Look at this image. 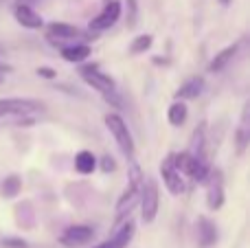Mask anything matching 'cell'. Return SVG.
<instances>
[{"label": "cell", "mask_w": 250, "mask_h": 248, "mask_svg": "<svg viewBox=\"0 0 250 248\" xmlns=\"http://www.w3.org/2000/svg\"><path fill=\"white\" fill-rule=\"evenodd\" d=\"M143 178H145V176H143L141 167L132 163V167H129V185H127V189H125L123 196L119 198V202H117V220H123L125 215L132 213V209L136 207V202L141 200Z\"/></svg>", "instance_id": "cell-1"}, {"label": "cell", "mask_w": 250, "mask_h": 248, "mask_svg": "<svg viewBox=\"0 0 250 248\" xmlns=\"http://www.w3.org/2000/svg\"><path fill=\"white\" fill-rule=\"evenodd\" d=\"M141 209H143V222L145 224H151L158 215V202H160V196H158V183L149 176L143 178V187H141Z\"/></svg>", "instance_id": "cell-2"}, {"label": "cell", "mask_w": 250, "mask_h": 248, "mask_svg": "<svg viewBox=\"0 0 250 248\" xmlns=\"http://www.w3.org/2000/svg\"><path fill=\"white\" fill-rule=\"evenodd\" d=\"M105 125H108V130L112 132V136H114V141H117V145L121 147V152L132 161L134 158V141H132V134H129L127 125H125V121L119 117V114L110 112V114H105Z\"/></svg>", "instance_id": "cell-3"}, {"label": "cell", "mask_w": 250, "mask_h": 248, "mask_svg": "<svg viewBox=\"0 0 250 248\" xmlns=\"http://www.w3.org/2000/svg\"><path fill=\"white\" fill-rule=\"evenodd\" d=\"M207 185V205L211 211L222 209L224 205V174L222 169H208V176L204 180Z\"/></svg>", "instance_id": "cell-4"}, {"label": "cell", "mask_w": 250, "mask_h": 248, "mask_svg": "<svg viewBox=\"0 0 250 248\" xmlns=\"http://www.w3.org/2000/svg\"><path fill=\"white\" fill-rule=\"evenodd\" d=\"M79 75H82V79L88 83V86H92L95 90H99L101 95H105V92H112L114 88H117L114 79L110 77V75L101 73L97 66H82V68H79Z\"/></svg>", "instance_id": "cell-5"}, {"label": "cell", "mask_w": 250, "mask_h": 248, "mask_svg": "<svg viewBox=\"0 0 250 248\" xmlns=\"http://www.w3.org/2000/svg\"><path fill=\"white\" fill-rule=\"evenodd\" d=\"M95 237V228L86 227V224H75V227H68L64 233L60 235V244L66 248H77L83 246Z\"/></svg>", "instance_id": "cell-6"}, {"label": "cell", "mask_w": 250, "mask_h": 248, "mask_svg": "<svg viewBox=\"0 0 250 248\" xmlns=\"http://www.w3.org/2000/svg\"><path fill=\"white\" fill-rule=\"evenodd\" d=\"M42 101L38 99H20V97H13V99H0V117H9V114H29L35 110H42Z\"/></svg>", "instance_id": "cell-7"}, {"label": "cell", "mask_w": 250, "mask_h": 248, "mask_svg": "<svg viewBox=\"0 0 250 248\" xmlns=\"http://www.w3.org/2000/svg\"><path fill=\"white\" fill-rule=\"evenodd\" d=\"M160 174H163V183H165V187L169 189V193L180 196V193L185 191V180H182V174L176 169V165H173V154H169L163 161Z\"/></svg>", "instance_id": "cell-8"}, {"label": "cell", "mask_w": 250, "mask_h": 248, "mask_svg": "<svg viewBox=\"0 0 250 248\" xmlns=\"http://www.w3.org/2000/svg\"><path fill=\"white\" fill-rule=\"evenodd\" d=\"M119 18H121V2H119V0H110V2H105V7L101 9L99 16L90 20V31L110 29Z\"/></svg>", "instance_id": "cell-9"}, {"label": "cell", "mask_w": 250, "mask_h": 248, "mask_svg": "<svg viewBox=\"0 0 250 248\" xmlns=\"http://www.w3.org/2000/svg\"><path fill=\"white\" fill-rule=\"evenodd\" d=\"M217 240H220L217 224L213 222V220L200 215V218H198V242H200V246H202V248H211V246L217 244Z\"/></svg>", "instance_id": "cell-10"}, {"label": "cell", "mask_w": 250, "mask_h": 248, "mask_svg": "<svg viewBox=\"0 0 250 248\" xmlns=\"http://www.w3.org/2000/svg\"><path fill=\"white\" fill-rule=\"evenodd\" d=\"M134 233H136V227H134L132 220H127V222H125L108 242H104V244H99L95 248H127V244L132 242V237H134Z\"/></svg>", "instance_id": "cell-11"}, {"label": "cell", "mask_w": 250, "mask_h": 248, "mask_svg": "<svg viewBox=\"0 0 250 248\" xmlns=\"http://www.w3.org/2000/svg\"><path fill=\"white\" fill-rule=\"evenodd\" d=\"M13 16H16V20L20 22L22 26H26V29H42V24H44L42 16H40L38 11H33L29 4H22V2L16 4Z\"/></svg>", "instance_id": "cell-12"}, {"label": "cell", "mask_w": 250, "mask_h": 248, "mask_svg": "<svg viewBox=\"0 0 250 248\" xmlns=\"http://www.w3.org/2000/svg\"><path fill=\"white\" fill-rule=\"evenodd\" d=\"M204 90V79L202 77H191L189 82H185L180 88L176 90V99L185 101V99H198Z\"/></svg>", "instance_id": "cell-13"}, {"label": "cell", "mask_w": 250, "mask_h": 248, "mask_svg": "<svg viewBox=\"0 0 250 248\" xmlns=\"http://www.w3.org/2000/svg\"><path fill=\"white\" fill-rule=\"evenodd\" d=\"M237 48H239V44H233V46L222 48V51L211 60V64H208V70H211V73H220V70H224L226 66H229V62L235 57Z\"/></svg>", "instance_id": "cell-14"}, {"label": "cell", "mask_w": 250, "mask_h": 248, "mask_svg": "<svg viewBox=\"0 0 250 248\" xmlns=\"http://www.w3.org/2000/svg\"><path fill=\"white\" fill-rule=\"evenodd\" d=\"M90 55V46L88 44H73V46L62 48V57L70 64H82L83 60H88Z\"/></svg>", "instance_id": "cell-15"}, {"label": "cell", "mask_w": 250, "mask_h": 248, "mask_svg": "<svg viewBox=\"0 0 250 248\" xmlns=\"http://www.w3.org/2000/svg\"><path fill=\"white\" fill-rule=\"evenodd\" d=\"M235 143H237V154L242 156L246 152L248 143H250V130H248V105L244 108V114H242V121H239V127H237V134H235Z\"/></svg>", "instance_id": "cell-16"}, {"label": "cell", "mask_w": 250, "mask_h": 248, "mask_svg": "<svg viewBox=\"0 0 250 248\" xmlns=\"http://www.w3.org/2000/svg\"><path fill=\"white\" fill-rule=\"evenodd\" d=\"M79 35V29L73 24H64V22H53L48 26V38L51 40H73Z\"/></svg>", "instance_id": "cell-17"}, {"label": "cell", "mask_w": 250, "mask_h": 248, "mask_svg": "<svg viewBox=\"0 0 250 248\" xmlns=\"http://www.w3.org/2000/svg\"><path fill=\"white\" fill-rule=\"evenodd\" d=\"M95 167H97V158H95V154L88 152V149H83V152H79L77 156H75V169H77L79 174L88 176L95 171Z\"/></svg>", "instance_id": "cell-18"}, {"label": "cell", "mask_w": 250, "mask_h": 248, "mask_svg": "<svg viewBox=\"0 0 250 248\" xmlns=\"http://www.w3.org/2000/svg\"><path fill=\"white\" fill-rule=\"evenodd\" d=\"M167 117H169V123H171V125H182V123L187 121V117H189V108L185 105V101L176 99L171 105H169Z\"/></svg>", "instance_id": "cell-19"}, {"label": "cell", "mask_w": 250, "mask_h": 248, "mask_svg": "<svg viewBox=\"0 0 250 248\" xmlns=\"http://www.w3.org/2000/svg\"><path fill=\"white\" fill-rule=\"evenodd\" d=\"M22 189V178L16 174L7 176V178L2 180V185H0V193H2V198H16L18 193H20Z\"/></svg>", "instance_id": "cell-20"}, {"label": "cell", "mask_w": 250, "mask_h": 248, "mask_svg": "<svg viewBox=\"0 0 250 248\" xmlns=\"http://www.w3.org/2000/svg\"><path fill=\"white\" fill-rule=\"evenodd\" d=\"M16 218H18V222L24 224L26 228L33 227V207H31V202H22V205H18Z\"/></svg>", "instance_id": "cell-21"}, {"label": "cell", "mask_w": 250, "mask_h": 248, "mask_svg": "<svg viewBox=\"0 0 250 248\" xmlns=\"http://www.w3.org/2000/svg\"><path fill=\"white\" fill-rule=\"evenodd\" d=\"M204 132H207V127H204V123H200L193 132V139H191V147H193L191 154H195L200 158H202V152H204Z\"/></svg>", "instance_id": "cell-22"}, {"label": "cell", "mask_w": 250, "mask_h": 248, "mask_svg": "<svg viewBox=\"0 0 250 248\" xmlns=\"http://www.w3.org/2000/svg\"><path fill=\"white\" fill-rule=\"evenodd\" d=\"M151 42H154V38H151V35H138V38H134L132 46H129V53H132V55H138V53L149 51Z\"/></svg>", "instance_id": "cell-23"}, {"label": "cell", "mask_w": 250, "mask_h": 248, "mask_svg": "<svg viewBox=\"0 0 250 248\" xmlns=\"http://www.w3.org/2000/svg\"><path fill=\"white\" fill-rule=\"evenodd\" d=\"M2 246L4 248H29V242L22 240V237H4Z\"/></svg>", "instance_id": "cell-24"}, {"label": "cell", "mask_w": 250, "mask_h": 248, "mask_svg": "<svg viewBox=\"0 0 250 248\" xmlns=\"http://www.w3.org/2000/svg\"><path fill=\"white\" fill-rule=\"evenodd\" d=\"M127 9H129L127 26L129 29H134V26H136V0H127Z\"/></svg>", "instance_id": "cell-25"}, {"label": "cell", "mask_w": 250, "mask_h": 248, "mask_svg": "<svg viewBox=\"0 0 250 248\" xmlns=\"http://www.w3.org/2000/svg\"><path fill=\"white\" fill-rule=\"evenodd\" d=\"M101 169H104L105 174H110V171L117 169V163H114V158L110 156V154H105V156L101 158Z\"/></svg>", "instance_id": "cell-26"}, {"label": "cell", "mask_w": 250, "mask_h": 248, "mask_svg": "<svg viewBox=\"0 0 250 248\" xmlns=\"http://www.w3.org/2000/svg\"><path fill=\"white\" fill-rule=\"evenodd\" d=\"M38 75H40V77H44V79H55L57 77V73L53 68H48V66H40Z\"/></svg>", "instance_id": "cell-27"}, {"label": "cell", "mask_w": 250, "mask_h": 248, "mask_svg": "<svg viewBox=\"0 0 250 248\" xmlns=\"http://www.w3.org/2000/svg\"><path fill=\"white\" fill-rule=\"evenodd\" d=\"M154 64H169V60H160V57H156Z\"/></svg>", "instance_id": "cell-28"}, {"label": "cell", "mask_w": 250, "mask_h": 248, "mask_svg": "<svg viewBox=\"0 0 250 248\" xmlns=\"http://www.w3.org/2000/svg\"><path fill=\"white\" fill-rule=\"evenodd\" d=\"M220 2H222V4H230V0H220Z\"/></svg>", "instance_id": "cell-29"}, {"label": "cell", "mask_w": 250, "mask_h": 248, "mask_svg": "<svg viewBox=\"0 0 250 248\" xmlns=\"http://www.w3.org/2000/svg\"><path fill=\"white\" fill-rule=\"evenodd\" d=\"M0 82H2V75H0Z\"/></svg>", "instance_id": "cell-30"}, {"label": "cell", "mask_w": 250, "mask_h": 248, "mask_svg": "<svg viewBox=\"0 0 250 248\" xmlns=\"http://www.w3.org/2000/svg\"><path fill=\"white\" fill-rule=\"evenodd\" d=\"M0 68H2V64H0Z\"/></svg>", "instance_id": "cell-31"}]
</instances>
